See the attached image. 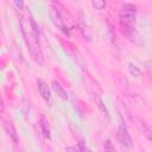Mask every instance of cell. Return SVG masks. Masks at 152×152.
Instances as JSON below:
<instances>
[{"label": "cell", "instance_id": "1", "mask_svg": "<svg viewBox=\"0 0 152 152\" xmlns=\"http://www.w3.org/2000/svg\"><path fill=\"white\" fill-rule=\"evenodd\" d=\"M20 25H21V32H23L26 46L31 53V57L38 64H43L44 57H43V52L40 50V44H39V34H40L39 27L30 12H28L27 19L21 17Z\"/></svg>", "mask_w": 152, "mask_h": 152}, {"label": "cell", "instance_id": "2", "mask_svg": "<svg viewBox=\"0 0 152 152\" xmlns=\"http://www.w3.org/2000/svg\"><path fill=\"white\" fill-rule=\"evenodd\" d=\"M135 17H137L135 5L129 2L122 4L119 11L120 28H121V32L133 43H137V39H139V34L135 31Z\"/></svg>", "mask_w": 152, "mask_h": 152}, {"label": "cell", "instance_id": "3", "mask_svg": "<svg viewBox=\"0 0 152 152\" xmlns=\"http://www.w3.org/2000/svg\"><path fill=\"white\" fill-rule=\"evenodd\" d=\"M49 15H50V19H51L52 24H53L57 28H59L61 31H63L65 34H69V30L66 28V26H65V24H64V20H63V18H62V14H61L58 7H56L53 4L50 6Z\"/></svg>", "mask_w": 152, "mask_h": 152}, {"label": "cell", "instance_id": "4", "mask_svg": "<svg viewBox=\"0 0 152 152\" xmlns=\"http://www.w3.org/2000/svg\"><path fill=\"white\" fill-rule=\"evenodd\" d=\"M118 140L121 144V146H124V147L131 148L133 146V140H132L125 124H121L118 128Z\"/></svg>", "mask_w": 152, "mask_h": 152}, {"label": "cell", "instance_id": "5", "mask_svg": "<svg viewBox=\"0 0 152 152\" xmlns=\"http://www.w3.org/2000/svg\"><path fill=\"white\" fill-rule=\"evenodd\" d=\"M2 127H4V131L6 132V134L12 139V141L14 144H18V134H17V131H15V127H14L13 122L11 120L5 119L2 121Z\"/></svg>", "mask_w": 152, "mask_h": 152}, {"label": "cell", "instance_id": "6", "mask_svg": "<svg viewBox=\"0 0 152 152\" xmlns=\"http://www.w3.org/2000/svg\"><path fill=\"white\" fill-rule=\"evenodd\" d=\"M37 88H38V91L40 94V96L46 101V102H50L51 101V94H50V89L48 87V83L42 80V78H38L37 80Z\"/></svg>", "mask_w": 152, "mask_h": 152}, {"label": "cell", "instance_id": "7", "mask_svg": "<svg viewBox=\"0 0 152 152\" xmlns=\"http://www.w3.org/2000/svg\"><path fill=\"white\" fill-rule=\"evenodd\" d=\"M39 125H40V129H42L43 135H44L46 139H51V127H50V122H49V120H48L44 115L40 116V122H39Z\"/></svg>", "mask_w": 152, "mask_h": 152}, {"label": "cell", "instance_id": "8", "mask_svg": "<svg viewBox=\"0 0 152 152\" xmlns=\"http://www.w3.org/2000/svg\"><path fill=\"white\" fill-rule=\"evenodd\" d=\"M51 87H52V90L58 95L59 99H62L63 101H66V100H68V94H66V91L64 90L63 86H61L59 82H57V81H52Z\"/></svg>", "mask_w": 152, "mask_h": 152}, {"label": "cell", "instance_id": "9", "mask_svg": "<svg viewBox=\"0 0 152 152\" xmlns=\"http://www.w3.org/2000/svg\"><path fill=\"white\" fill-rule=\"evenodd\" d=\"M139 121H140V125H141L144 135H145L148 140H151V128H150L148 124H146V121H144V120H139Z\"/></svg>", "mask_w": 152, "mask_h": 152}, {"label": "cell", "instance_id": "10", "mask_svg": "<svg viewBox=\"0 0 152 152\" xmlns=\"http://www.w3.org/2000/svg\"><path fill=\"white\" fill-rule=\"evenodd\" d=\"M128 71H129L133 76H135V77H139V76L141 75L140 69H139L135 64H132V63H129V64H128Z\"/></svg>", "mask_w": 152, "mask_h": 152}, {"label": "cell", "instance_id": "11", "mask_svg": "<svg viewBox=\"0 0 152 152\" xmlns=\"http://www.w3.org/2000/svg\"><path fill=\"white\" fill-rule=\"evenodd\" d=\"M91 6L95 10H103L106 7V1H103V0H93Z\"/></svg>", "mask_w": 152, "mask_h": 152}, {"label": "cell", "instance_id": "12", "mask_svg": "<svg viewBox=\"0 0 152 152\" xmlns=\"http://www.w3.org/2000/svg\"><path fill=\"white\" fill-rule=\"evenodd\" d=\"M97 106H99V108L102 110V113L106 115L107 120H109V113H108V110H107V108H106V106L103 104V102H102L101 99H97Z\"/></svg>", "mask_w": 152, "mask_h": 152}, {"label": "cell", "instance_id": "13", "mask_svg": "<svg viewBox=\"0 0 152 152\" xmlns=\"http://www.w3.org/2000/svg\"><path fill=\"white\" fill-rule=\"evenodd\" d=\"M103 147H104V152H116L114 146H113V144L110 142V140H106Z\"/></svg>", "mask_w": 152, "mask_h": 152}, {"label": "cell", "instance_id": "14", "mask_svg": "<svg viewBox=\"0 0 152 152\" xmlns=\"http://www.w3.org/2000/svg\"><path fill=\"white\" fill-rule=\"evenodd\" d=\"M77 150H78V152H91L90 150H89V147L83 142V141H81V142H78V146H77Z\"/></svg>", "mask_w": 152, "mask_h": 152}, {"label": "cell", "instance_id": "15", "mask_svg": "<svg viewBox=\"0 0 152 152\" xmlns=\"http://www.w3.org/2000/svg\"><path fill=\"white\" fill-rule=\"evenodd\" d=\"M4 110H5V103H4V99H2V96L0 94V114H2Z\"/></svg>", "mask_w": 152, "mask_h": 152}, {"label": "cell", "instance_id": "16", "mask_svg": "<svg viewBox=\"0 0 152 152\" xmlns=\"http://www.w3.org/2000/svg\"><path fill=\"white\" fill-rule=\"evenodd\" d=\"M14 5H15L19 10H24V6H25V4H24L23 1H14Z\"/></svg>", "mask_w": 152, "mask_h": 152}, {"label": "cell", "instance_id": "17", "mask_svg": "<svg viewBox=\"0 0 152 152\" xmlns=\"http://www.w3.org/2000/svg\"><path fill=\"white\" fill-rule=\"evenodd\" d=\"M65 152H78V150L76 147H66Z\"/></svg>", "mask_w": 152, "mask_h": 152}, {"label": "cell", "instance_id": "18", "mask_svg": "<svg viewBox=\"0 0 152 152\" xmlns=\"http://www.w3.org/2000/svg\"><path fill=\"white\" fill-rule=\"evenodd\" d=\"M150 65H151V62H150V61H147V62H146V70H147V74H148V75H151V71H150Z\"/></svg>", "mask_w": 152, "mask_h": 152}]
</instances>
